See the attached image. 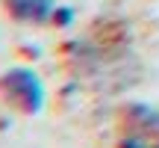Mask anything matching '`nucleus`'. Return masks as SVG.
<instances>
[{"mask_svg":"<svg viewBox=\"0 0 159 148\" xmlns=\"http://www.w3.org/2000/svg\"><path fill=\"white\" fill-rule=\"evenodd\" d=\"M0 92L6 95V101H12L27 116L41 113V107H44V83L33 68H24V65L9 68L0 77Z\"/></svg>","mask_w":159,"mask_h":148,"instance_id":"obj_1","label":"nucleus"},{"mask_svg":"<svg viewBox=\"0 0 159 148\" xmlns=\"http://www.w3.org/2000/svg\"><path fill=\"white\" fill-rule=\"evenodd\" d=\"M9 12L24 24H44L53 21V12H56V3L53 0H6Z\"/></svg>","mask_w":159,"mask_h":148,"instance_id":"obj_2","label":"nucleus"},{"mask_svg":"<svg viewBox=\"0 0 159 148\" xmlns=\"http://www.w3.org/2000/svg\"><path fill=\"white\" fill-rule=\"evenodd\" d=\"M74 21H77V12L71 9V6H56V12H53V24H56V27L68 30Z\"/></svg>","mask_w":159,"mask_h":148,"instance_id":"obj_3","label":"nucleus"},{"mask_svg":"<svg viewBox=\"0 0 159 148\" xmlns=\"http://www.w3.org/2000/svg\"><path fill=\"white\" fill-rule=\"evenodd\" d=\"M121 148H150V139L144 136V133L133 131V133H127V136L121 139Z\"/></svg>","mask_w":159,"mask_h":148,"instance_id":"obj_4","label":"nucleus"}]
</instances>
